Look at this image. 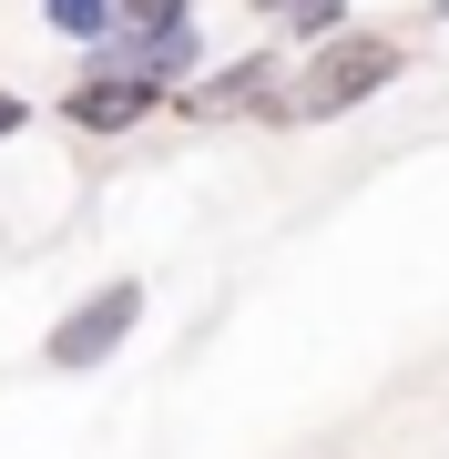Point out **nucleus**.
<instances>
[{
	"instance_id": "1",
	"label": "nucleus",
	"mask_w": 449,
	"mask_h": 459,
	"mask_svg": "<svg viewBox=\"0 0 449 459\" xmlns=\"http://www.w3.org/2000/svg\"><path fill=\"white\" fill-rule=\"evenodd\" d=\"M399 62H409V51L388 41V31H358V41H327V51H316V62L297 72V92H286L276 113H286V123H327V113H348V102H367V92H388V82H399Z\"/></svg>"
},
{
	"instance_id": "2",
	"label": "nucleus",
	"mask_w": 449,
	"mask_h": 459,
	"mask_svg": "<svg viewBox=\"0 0 449 459\" xmlns=\"http://www.w3.org/2000/svg\"><path fill=\"white\" fill-rule=\"evenodd\" d=\"M134 316H143V286H134V276H113L102 296H82V307L51 327V347H41V358H51V368H102L123 337H134Z\"/></svg>"
},
{
	"instance_id": "3",
	"label": "nucleus",
	"mask_w": 449,
	"mask_h": 459,
	"mask_svg": "<svg viewBox=\"0 0 449 459\" xmlns=\"http://www.w3.org/2000/svg\"><path fill=\"white\" fill-rule=\"evenodd\" d=\"M82 133H134L143 113H164V82H143V72H123V62H102L92 51V72H82V92L62 102Z\"/></svg>"
},
{
	"instance_id": "4",
	"label": "nucleus",
	"mask_w": 449,
	"mask_h": 459,
	"mask_svg": "<svg viewBox=\"0 0 449 459\" xmlns=\"http://www.w3.org/2000/svg\"><path fill=\"white\" fill-rule=\"evenodd\" d=\"M266 92H276V62H266V51H246V62H225L215 82L184 92V113H255Z\"/></svg>"
},
{
	"instance_id": "5",
	"label": "nucleus",
	"mask_w": 449,
	"mask_h": 459,
	"mask_svg": "<svg viewBox=\"0 0 449 459\" xmlns=\"http://www.w3.org/2000/svg\"><path fill=\"white\" fill-rule=\"evenodd\" d=\"M41 21H51V31H62V41H113V0H41Z\"/></svg>"
},
{
	"instance_id": "6",
	"label": "nucleus",
	"mask_w": 449,
	"mask_h": 459,
	"mask_svg": "<svg viewBox=\"0 0 449 459\" xmlns=\"http://www.w3.org/2000/svg\"><path fill=\"white\" fill-rule=\"evenodd\" d=\"M255 11H276V21H297V31L316 41V31H337V21H348V0H255Z\"/></svg>"
},
{
	"instance_id": "7",
	"label": "nucleus",
	"mask_w": 449,
	"mask_h": 459,
	"mask_svg": "<svg viewBox=\"0 0 449 459\" xmlns=\"http://www.w3.org/2000/svg\"><path fill=\"white\" fill-rule=\"evenodd\" d=\"M11 133H21V92H0V143H11Z\"/></svg>"
},
{
	"instance_id": "8",
	"label": "nucleus",
	"mask_w": 449,
	"mask_h": 459,
	"mask_svg": "<svg viewBox=\"0 0 449 459\" xmlns=\"http://www.w3.org/2000/svg\"><path fill=\"white\" fill-rule=\"evenodd\" d=\"M429 11H449V0H429Z\"/></svg>"
}]
</instances>
